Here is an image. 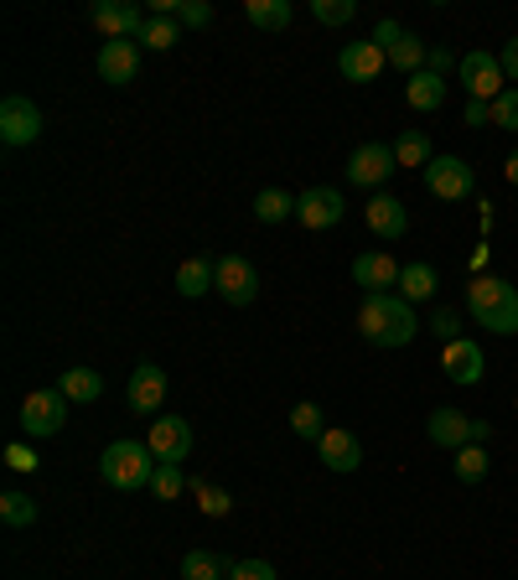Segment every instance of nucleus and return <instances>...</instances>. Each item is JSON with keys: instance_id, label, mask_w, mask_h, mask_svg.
Returning <instances> with one entry per match:
<instances>
[{"instance_id": "f257e3e1", "label": "nucleus", "mask_w": 518, "mask_h": 580, "mask_svg": "<svg viewBox=\"0 0 518 580\" xmlns=\"http://www.w3.org/2000/svg\"><path fill=\"white\" fill-rule=\"evenodd\" d=\"M358 332H363V342H374V347H404V342H414L420 322H414V307L399 290H374V296H363Z\"/></svg>"}, {"instance_id": "f03ea898", "label": "nucleus", "mask_w": 518, "mask_h": 580, "mask_svg": "<svg viewBox=\"0 0 518 580\" xmlns=\"http://www.w3.org/2000/svg\"><path fill=\"white\" fill-rule=\"evenodd\" d=\"M466 316L483 326V332L514 337L518 332V290L508 286L503 275H472V286H466Z\"/></svg>"}, {"instance_id": "7ed1b4c3", "label": "nucleus", "mask_w": 518, "mask_h": 580, "mask_svg": "<svg viewBox=\"0 0 518 580\" xmlns=\"http://www.w3.org/2000/svg\"><path fill=\"white\" fill-rule=\"evenodd\" d=\"M155 451L145 441H115L109 451L99 457V477L109 487H120V493H140V487H151L155 477Z\"/></svg>"}, {"instance_id": "20e7f679", "label": "nucleus", "mask_w": 518, "mask_h": 580, "mask_svg": "<svg viewBox=\"0 0 518 580\" xmlns=\"http://www.w3.org/2000/svg\"><path fill=\"white\" fill-rule=\"evenodd\" d=\"M68 426V399L63 389H32L21 399V430L42 441V436H57V430Z\"/></svg>"}, {"instance_id": "39448f33", "label": "nucleus", "mask_w": 518, "mask_h": 580, "mask_svg": "<svg viewBox=\"0 0 518 580\" xmlns=\"http://www.w3.org/2000/svg\"><path fill=\"white\" fill-rule=\"evenodd\" d=\"M374 42L384 47V63L399 68L404 78H414V73L425 68V52H431V47H425L414 32H404L399 21H379V26H374Z\"/></svg>"}, {"instance_id": "423d86ee", "label": "nucleus", "mask_w": 518, "mask_h": 580, "mask_svg": "<svg viewBox=\"0 0 518 580\" xmlns=\"http://www.w3.org/2000/svg\"><path fill=\"white\" fill-rule=\"evenodd\" d=\"M420 176H425V192L441 197V203H462V197H472V187H477V171L466 167L462 155H435Z\"/></svg>"}, {"instance_id": "0eeeda50", "label": "nucleus", "mask_w": 518, "mask_h": 580, "mask_svg": "<svg viewBox=\"0 0 518 580\" xmlns=\"http://www.w3.org/2000/svg\"><path fill=\"white\" fill-rule=\"evenodd\" d=\"M399 171L395 161V146H379V140H363L358 151L347 155V182L353 187H368V192H379L389 176Z\"/></svg>"}, {"instance_id": "6e6552de", "label": "nucleus", "mask_w": 518, "mask_h": 580, "mask_svg": "<svg viewBox=\"0 0 518 580\" xmlns=\"http://www.w3.org/2000/svg\"><path fill=\"white\" fill-rule=\"evenodd\" d=\"M456 78H462V88H466V99H483V104H493L508 88V78H503V63L493 57L487 47H477V52H466L462 57V68H456Z\"/></svg>"}, {"instance_id": "1a4fd4ad", "label": "nucleus", "mask_w": 518, "mask_h": 580, "mask_svg": "<svg viewBox=\"0 0 518 580\" xmlns=\"http://www.w3.org/2000/svg\"><path fill=\"white\" fill-rule=\"evenodd\" d=\"M88 21L104 32V42H130L136 36L140 42V32H145V11H140L136 0H99L94 11H88Z\"/></svg>"}, {"instance_id": "9d476101", "label": "nucleus", "mask_w": 518, "mask_h": 580, "mask_svg": "<svg viewBox=\"0 0 518 580\" xmlns=\"http://www.w3.org/2000/svg\"><path fill=\"white\" fill-rule=\"evenodd\" d=\"M42 136V109L26 94H6L0 99V140L6 146H32Z\"/></svg>"}, {"instance_id": "9b49d317", "label": "nucleus", "mask_w": 518, "mask_h": 580, "mask_svg": "<svg viewBox=\"0 0 518 580\" xmlns=\"http://www.w3.org/2000/svg\"><path fill=\"white\" fill-rule=\"evenodd\" d=\"M213 265H218V286L213 290L224 296L228 307H249L259 296V270L244 255H224V259H213Z\"/></svg>"}, {"instance_id": "f8f14e48", "label": "nucleus", "mask_w": 518, "mask_h": 580, "mask_svg": "<svg viewBox=\"0 0 518 580\" xmlns=\"http://www.w3.org/2000/svg\"><path fill=\"white\" fill-rule=\"evenodd\" d=\"M343 213H347V203H343V192H337V187H311V192H301V197H295V218L306 223L311 234L337 228V223H343Z\"/></svg>"}, {"instance_id": "ddd939ff", "label": "nucleus", "mask_w": 518, "mask_h": 580, "mask_svg": "<svg viewBox=\"0 0 518 580\" xmlns=\"http://www.w3.org/2000/svg\"><path fill=\"white\" fill-rule=\"evenodd\" d=\"M363 223L374 228V239L384 244H395L410 234V207L399 203V197H389V192H374L368 197V207H363Z\"/></svg>"}, {"instance_id": "4468645a", "label": "nucleus", "mask_w": 518, "mask_h": 580, "mask_svg": "<svg viewBox=\"0 0 518 580\" xmlns=\"http://www.w3.org/2000/svg\"><path fill=\"white\" fill-rule=\"evenodd\" d=\"M155 451V461H182L192 457V426L182 420V415H155L151 420V441H145Z\"/></svg>"}, {"instance_id": "2eb2a0df", "label": "nucleus", "mask_w": 518, "mask_h": 580, "mask_svg": "<svg viewBox=\"0 0 518 580\" xmlns=\"http://www.w3.org/2000/svg\"><path fill=\"white\" fill-rule=\"evenodd\" d=\"M125 399H130V410L136 415H161V405H166V374L155 368V363H140L136 374H130V389H125Z\"/></svg>"}, {"instance_id": "dca6fc26", "label": "nucleus", "mask_w": 518, "mask_h": 580, "mask_svg": "<svg viewBox=\"0 0 518 580\" xmlns=\"http://www.w3.org/2000/svg\"><path fill=\"white\" fill-rule=\"evenodd\" d=\"M441 374L451 378V384H462V389H472L477 378H483V347L472 337H456L441 347Z\"/></svg>"}, {"instance_id": "f3484780", "label": "nucleus", "mask_w": 518, "mask_h": 580, "mask_svg": "<svg viewBox=\"0 0 518 580\" xmlns=\"http://www.w3.org/2000/svg\"><path fill=\"white\" fill-rule=\"evenodd\" d=\"M389 68L384 63V47L368 36V42H347L343 52H337V73H343L347 84H368V78H379V73Z\"/></svg>"}, {"instance_id": "a211bd4d", "label": "nucleus", "mask_w": 518, "mask_h": 580, "mask_svg": "<svg viewBox=\"0 0 518 580\" xmlns=\"http://www.w3.org/2000/svg\"><path fill=\"white\" fill-rule=\"evenodd\" d=\"M99 78L104 84H115V88H125V84H136V73H140V47L136 42H104L99 47Z\"/></svg>"}, {"instance_id": "6ab92c4d", "label": "nucleus", "mask_w": 518, "mask_h": 580, "mask_svg": "<svg viewBox=\"0 0 518 580\" xmlns=\"http://www.w3.org/2000/svg\"><path fill=\"white\" fill-rule=\"evenodd\" d=\"M399 270H404V265H399L395 255H384V249H368V255L353 259V280H358L368 296H374V290H399Z\"/></svg>"}, {"instance_id": "aec40b11", "label": "nucleus", "mask_w": 518, "mask_h": 580, "mask_svg": "<svg viewBox=\"0 0 518 580\" xmlns=\"http://www.w3.org/2000/svg\"><path fill=\"white\" fill-rule=\"evenodd\" d=\"M316 457H322V466L327 472H358L363 466V441L353 436V430H327L322 441H316Z\"/></svg>"}, {"instance_id": "412c9836", "label": "nucleus", "mask_w": 518, "mask_h": 580, "mask_svg": "<svg viewBox=\"0 0 518 580\" xmlns=\"http://www.w3.org/2000/svg\"><path fill=\"white\" fill-rule=\"evenodd\" d=\"M425 436H431V445H441V451H462V445L472 441V415L441 405V410H431V420H425Z\"/></svg>"}, {"instance_id": "4be33fe9", "label": "nucleus", "mask_w": 518, "mask_h": 580, "mask_svg": "<svg viewBox=\"0 0 518 580\" xmlns=\"http://www.w3.org/2000/svg\"><path fill=\"white\" fill-rule=\"evenodd\" d=\"M404 104H410L414 115H435L441 104H446V78H435V73H414V78H404Z\"/></svg>"}, {"instance_id": "5701e85b", "label": "nucleus", "mask_w": 518, "mask_h": 580, "mask_svg": "<svg viewBox=\"0 0 518 580\" xmlns=\"http://www.w3.org/2000/svg\"><path fill=\"white\" fill-rule=\"evenodd\" d=\"M213 286H218V265H213V259H187V265H176V296L197 301V296H207Z\"/></svg>"}, {"instance_id": "b1692460", "label": "nucleus", "mask_w": 518, "mask_h": 580, "mask_svg": "<svg viewBox=\"0 0 518 580\" xmlns=\"http://www.w3.org/2000/svg\"><path fill=\"white\" fill-rule=\"evenodd\" d=\"M399 290H404V301H435L441 275H435V265L414 259V265H404V270H399Z\"/></svg>"}, {"instance_id": "393cba45", "label": "nucleus", "mask_w": 518, "mask_h": 580, "mask_svg": "<svg viewBox=\"0 0 518 580\" xmlns=\"http://www.w3.org/2000/svg\"><path fill=\"white\" fill-rule=\"evenodd\" d=\"M57 389H63L68 405H94V399H104V378L94 368H68V374L57 378Z\"/></svg>"}, {"instance_id": "a878e982", "label": "nucleus", "mask_w": 518, "mask_h": 580, "mask_svg": "<svg viewBox=\"0 0 518 580\" xmlns=\"http://www.w3.org/2000/svg\"><path fill=\"white\" fill-rule=\"evenodd\" d=\"M487 466H493V457H487V445L466 441L462 451H451V472H456V482H466V487H477V482L487 477Z\"/></svg>"}, {"instance_id": "bb28decb", "label": "nucleus", "mask_w": 518, "mask_h": 580, "mask_svg": "<svg viewBox=\"0 0 518 580\" xmlns=\"http://www.w3.org/2000/svg\"><path fill=\"white\" fill-rule=\"evenodd\" d=\"M244 17L255 21L259 32H285L291 26V0H244Z\"/></svg>"}, {"instance_id": "cd10ccee", "label": "nucleus", "mask_w": 518, "mask_h": 580, "mask_svg": "<svg viewBox=\"0 0 518 580\" xmlns=\"http://www.w3.org/2000/svg\"><path fill=\"white\" fill-rule=\"evenodd\" d=\"M234 565H224L213 549H187L182 555V580H228Z\"/></svg>"}, {"instance_id": "c85d7f7f", "label": "nucleus", "mask_w": 518, "mask_h": 580, "mask_svg": "<svg viewBox=\"0 0 518 580\" xmlns=\"http://www.w3.org/2000/svg\"><path fill=\"white\" fill-rule=\"evenodd\" d=\"M395 161L399 167H431L435 161V151H431V136H425V130H404V136L395 140Z\"/></svg>"}, {"instance_id": "c756f323", "label": "nucleus", "mask_w": 518, "mask_h": 580, "mask_svg": "<svg viewBox=\"0 0 518 580\" xmlns=\"http://www.w3.org/2000/svg\"><path fill=\"white\" fill-rule=\"evenodd\" d=\"M255 218L259 223H285V218H295V197L285 187H265L255 197Z\"/></svg>"}, {"instance_id": "7c9ffc66", "label": "nucleus", "mask_w": 518, "mask_h": 580, "mask_svg": "<svg viewBox=\"0 0 518 580\" xmlns=\"http://www.w3.org/2000/svg\"><path fill=\"white\" fill-rule=\"evenodd\" d=\"M0 524H6V529H32V524H36V503L26 493H17V487H11V493H0Z\"/></svg>"}, {"instance_id": "2f4dec72", "label": "nucleus", "mask_w": 518, "mask_h": 580, "mask_svg": "<svg viewBox=\"0 0 518 580\" xmlns=\"http://www.w3.org/2000/svg\"><path fill=\"white\" fill-rule=\"evenodd\" d=\"M151 493H155V503H176V497L187 493V477H182V466H176V461H161V466H155Z\"/></svg>"}, {"instance_id": "473e14b6", "label": "nucleus", "mask_w": 518, "mask_h": 580, "mask_svg": "<svg viewBox=\"0 0 518 580\" xmlns=\"http://www.w3.org/2000/svg\"><path fill=\"white\" fill-rule=\"evenodd\" d=\"M140 42H145L151 52H166V47L182 42V26H176L172 17H151V21H145V32H140Z\"/></svg>"}, {"instance_id": "72a5a7b5", "label": "nucleus", "mask_w": 518, "mask_h": 580, "mask_svg": "<svg viewBox=\"0 0 518 580\" xmlns=\"http://www.w3.org/2000/svg\"><path fill=\"white\" fill-rule=\"evenodd\" d=\"M291 430L301 436V441H322L327 430H322V405H311V399H301L291 410Z\"/></svg>"}, {"instance_id": "f704fd0d", "label": "nucleus", "mask_w": 518, "mask_h": 580, "mask_svg": "<svg viewBox=\"0 0 518 580\" xmlns=\"http://www.w3.org/2000/svg\"><path fill=\"white\" fill-rule=\"evenodd\" d=\"M311 17L322 21V26H347V21L358 17V6L353 0H311Z\"/></svg>"}, {"instance_id": "c9c22d12", "label": "nucleus", "mask_w": 518, "mask_h": 580, "mask_svg": "<svg viewBox=\"0 0 518 580\" xmlns=\"http://www.w3.org/2000/svg\"><path fill=\"white\" fill-rule=\"evenodd\" d=\"M197 508H203L207 518H228V508H234V497H228L224 487H213V482H197Z\"/></svg>"}, {"instance_id": "e433bc0d", "label": "nucleus", "mask_w": 518, "mask_h": 580, "mask_svg": "<svg viewBox=\"0 0 518 580\" xmlns=\"http://www.w3.org/2000/svg\"><path fill=\"white\" fill-rule=\"evenodd\" d=\"M431 332L441 337V347L456 342V337H462V311H456V307H435L431 311Z\"/></svg>"}, {"instance_id": "4c0bfd02", "label": "nucleus", "mask_w": 518, "mask_h": 580, "mask_svg": "<svg viewBox=\"0 0 518 580\" xmlns=\"http://www.w3.org/2000/svg\"><path fill=\"white\" fill-rule=\"evenodd\" d=\"M493 125H498V130H518V88L514 84L493 99Z\"/></svg>"}, {"instance_id": "58836bf2", "label": "nucleus", "mask_w": 518, "mask_h": 580, "mask_svg": "<svg viewBox=\"0 0 518 580\" xmlns=\"http://www.w3.org/2000/svg\"><path fill=\"white\" fill-rule=\"evenodd\" d=\"M176 17H182V26H197V32H203L207 21H213V6H207V0H182Z\"/></svg>"}, {"instance_id": "ea45409f", "label": "nucleus", "mask_w": 518, "mask_h": 580, "mask_svg": "<svg viewBox=\"0 0 518 580\" xmlns=\"http://www.w3.org/2000/svg\"><path fill=\"white\" fill-rule=\"evenodd\" d=\"M228 580H276V565L270 560H239L228 570Z\"/></svg>"}, {"instance_id": "a19ab883", "label": "nucleus", "mask_w": 518, "mask_h": 580, "mask_svg": "<svg viewBox=\"0 0 518 580\" xmlns=\"http://www.w3.org/2000/svg\"><path fill=\"white\" fill-rule=\"evenodd\" d=\"M462 68V57H451L446 47H431L425 52V73H435V78H446V73Z\"/></svg>"}, {"instance_id": "79ce46f5", "label": "nucleus", "mask_w": 518, "mask_h": 580, "mask_svg": "<svg viewBox=\"0 0 518 580\" xmlns=\"http://www.w3.org/2000/svg\"><path fill=\"white\" fill-rule=\"evenodd\" d=\"M462 125H466V130H483V125H493V104H483V99H466Z\"/></svg>"}, {"instance_id": "37998d69", "label": "nucleus", "mask_w": 518, "mask_h": 580, "mask_svg": "<svg viewBox=\"0 0 518 580\" xmlns=\"http://www.w3.org/2000/svg\"><path fill=\"white\" fill-rule=\"evenodd\" d=\"M498 63H503V78H508V84H518V36H508V42H503Z\"/></svg>"}, {"instance_id": "c03bdc74", "label": "nucleus", "mask_w": 518, "mask_h": 580, "mask_svg": "<svg viewBox=\"0 0 518 580\" xmlns=\"http://www.w3.org/2000/svg\"><path fill=\"white\" fill-rule=\"evenodd\" d=\"M6 461L17 466V472H36V457H32V445H6Z\"/></svg>"}, {"instance_id": "a18cd8bd", "label": "nucleus", "mask_w": 518, "mask_h": 580, "mask_svg": "<svg viewBox=\"0 0 518 580\" xmlns=\"http://www.w3.org/2000/svg\"><path fill=\"white\" fill-rule=\"evenodd\" d=\"M472 441L487 445V441H493V426H487V420H472Z\"/></svg>"}, {"instance_id": "49530a36", "label": "nucleus", "mask_w": 518, "mask_h": 580, "mask_svg": "<svg viewBox=\"0 0 518 580\" xmlns=\"http://www.w3.org/2000/svg\"><path fill=\"white\" fill-rule=\"evenodd\" d=\"M503 176H508V182H514V187H518V151L508 155V167H503Z\"/></svg>"}, {"instance_id": "de8ad7c7", "label": "nucleus", "mask_w": 518, "mask_h": 580, "mask_svg": "<svg viewBox=\"0 0 518 580\" xmlns=\"http://www.w3.org/2000/svg\"><path fill=\"white\" fill-rule=\"evenodd\" d=\"M514 405H518V394H514Z\"/></svg>"}]
</instances>
